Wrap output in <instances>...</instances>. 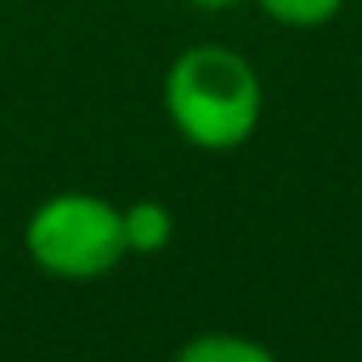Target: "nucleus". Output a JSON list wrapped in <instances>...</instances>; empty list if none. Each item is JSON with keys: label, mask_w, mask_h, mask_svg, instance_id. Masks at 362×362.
<instances>
[{"label": "nucleus", "mask_w": 362, "mask_h": 362, "mask_svg": "<svg viewBox=\"0 0 362 362\" xmlns=\"http://www.w3.org/2000/svg\"><path fill=\"white\" fill-rule=\"evenodd\" d=\"M165 114L189 148L236 152L262 122V81L223 42L185 47L165 76Z\"/></svg>", "instance_id": "nucleus-1"}, {"label": "nucleus", "mask_w": 362, "mask_h": 362, "mask_svg": "<svg viewBox=\"0 0 362 362\" xmlns=\"http://www.w3.org/2000/svg\"><path fill=\"white\" fill-rule=\"evenodd\" d=\"M25 253L42 274L64 282L101 278L127 257L122 206L81 189L55 194L34 206L25 223Z\"/></svg>", "instance_id": "nucleus-2"}, {"label": "nucleus", "mask_w": 362, "mask_h": 362, "mask_svg": "<svg viewBox=\"0 0 362 362\" xmlns=\"http://www.w3.org/2000/svg\"><path fill=\"white\" fill-rule=\"evenodd\" d=\"M122 240H127V253H139V257H152V253L169 249L173 211L156 198H139V202L122 206Z\"/></svg>", "instance_id": "nucleus-3"}, {"label": "nucleus", "mask_w": 362, "mask_h": 362, "mask_svg": "<svg viewBox=\"0 0 362 362\" xmlns=\"http://www.w3.org/2000/svg\"><path fill=\"white\" fill-rule=\"evenodd\" d=\"M173 362H278V354L240 333H198L181 346Z\"/></svg>", "instance_id": "nucleus-4"}, {"label": "nucleus", "mask_w": 362, "mask_h": 362, "mask_svg": "<svg viewBox=\"0 0 362 362\" xmlns=\"http://www.w3.org/2000/svg\"><path fill=\"white\" fill-rule=\"evenodd\" d=\"M262 13L278 21V25H291V30H316V25H329L346 0H257Z\"/></svg>", "instance_id": "nucleus-5"}, {"label": "nucleus", "mask_w": 362, "mask_h": 362, "mask_svg": "<svg viewBox=\"0 0 362 362\" xmlns=\"http://www.w3.org/2000/svg\"><path fill=\"white\" fill-rule=\"evenodd\" d=\"M194 8H232V4H240V0H189Z\"/></svg>", "instance_id": "nucleus-6"}]
</instances>
